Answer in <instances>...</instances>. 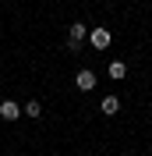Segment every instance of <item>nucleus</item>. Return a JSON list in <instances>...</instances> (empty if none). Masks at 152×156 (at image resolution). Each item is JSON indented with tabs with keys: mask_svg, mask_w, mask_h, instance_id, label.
<instances>
[{
	"mask_svg": "<svg viewBox=\"0 0 152 156\" xmlns=\"http://www.w3.org/2000/svg\"><path fill=\"white\" fill-rule=\"evenodd\" d=\"M120 110V99L117 96H103V114H117Z\"/></svg>",
	"mask_w": 152,
	"mask_h": 156,
	"instance_id": "5",
	"label": "nucleus"
},
{
	"mask_svg": "<svg viewBox=\"0 0 152 156\" xmlns=\"http://www.w3.org/2000/svg\"><path fill=\"white\" fill-rule=\"evenodd\" d=\"M21 110H25L29 117H39V110H43V107H39V99H29V103H25Z\"/></svg>",
	"mask_w": 152,
	"mask_h": 156,
	"instance_id": "7",
	"label": "nucleus"
},
{
	"mask_svg": "<svg viewBox=\"0 0 152 156\" xmlns=\"http://www.w3.org/2000/svg\"><path fill=\"white\" fill-rule=\"evenodd\" d=\"M74 85L81 89V92H92V89H95V75H92V71H78Z\"/></svg>",
	"mask_w": 152,
	"mask_h": 156,
	"instance_id": "4",
	"label": "nucleus"
},
{
	"mask_svg": "<svg viewBox=\"0 0 152 156\" xmlns=\"http://www.w3.org/2000/svg\"><path fill=\"white\" fill-rule=\"evenodd\" d=\"M0 117H4V121H18V117H21V107L14 103V99H4V103H0Z\"/></svg>",
	"mask_w": 152,
	"mask_h": 156,
	"instance_id": "3",
	"label": "nucleus"
},
{
	"mask_svg": "<svg viewBox=\"0 0 152 156\" xmlns=\"http://www.w3.org/2000/svg\"><path fill=\"white\" fill-rule=\"evenodd\" d=\"M88 43H92L95 50H106L113 39H110V32H106V29H92V32H88Z\"/></svg>",
	"mask_w": 152,
	"mask_h": 156,
	"instance_id": "2",
	"label": "nucleus"
},
{
	"mask_svg": "<svg viewBox=\"0 0 152 156\" xmlns=\"http://www.w3.org/2000/svg\"><path fill=\"white\" fill-rule=\"evenodd\" d=\"M124 75H127L124 60H113V64H110V78H124Z\"/></svg>",
	"mask_w": 152,
	"mask_h": 156,
	"instance_id": "6",
	"label": "nucleus"
},
{
	"mask_svg": "<svg viewBox=\"0 0 152 156\" xmlns=\"http://www.w3.org/2000/svg\"><path fill=\"white\" fill-rule=\"evenodd\" d=\"M67 36H71V39H67V50H81V43L88 39V29L81 25V21H74V25L67 29Z\"/></svg>",
	"mask_w": 152,
	"mask_h": 156,
	"instance_id": "1",
	"label": "nucleus"
}]
</instances>
